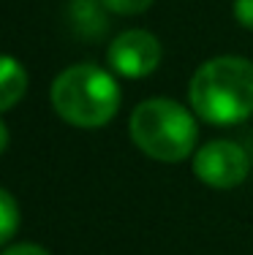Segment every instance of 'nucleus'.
Listing matches in <instances>:
<instances>
[{
	"instance_id": "obj_1",
	"label": "nucleus",
	"mask_w": 253,
	"mask_h": 255,
	"mask_svg": "<svg viewBox=\"0 0 253 255\" xmlns=\"http://www.w3.org/2000/svg\"><path fill=\"white\" fill-rule=\"evenodd\" d=\"M191 106L210 125H234L253 114V63L215 57L191 79Z\"/></svg>"
},
{
	"instance_id": "obj_2",
	"label": "nucleus",
	"mask_w": 253,
	"mask_h": 255,
	"mask_svg": "<svg viewBox=\"0 0 253 255\" xmlns=\"http://www.w3.org/2000/svg\"><path fill=\"white\" fill-rule=\"evenodd\" d=\"M52 106L76 128H101L117 114L120 87L98 65H71L52 84Z\"/></svg>"
},
{
	"instance_id": "obj_3",
	"label": "nucleus",
	"mask_w": 253,
	"mask_h": 255,
	"mask_svg": "<svg viewBox=\"0 0 253 255\" xmlns=\"http://www.w3.org/2000/svg\"><path fill=\"white\" fill-rule=\"evenodd\" d=\"M131 138L144 155L180 163L196 149L199 128L188 109L169 98H150L131 114Z\"/></svg>"
},
{
	"instance_id": "obj_4",
	"label": "nucleus",
	"mask_w": 253,
	"mask_h": 255,
	"mask_svg": "<svg viewBox=\"0 0 253 255\" xmlns=\"http://www.w3.org/2000/svg\"><path fill=\"white\" fill-rule=\"evenodd\" d=\"M251 171L248 155L240 144L218 138V141H207L194 157V174L204 185L229 190V187L243 185Z\"/></svg>"
},
{
	"instance_id": "obj_5",
	"label": "nucleus",
	"mask_w": 253,
	"mask_h": 255,
	"mask_svg": "<svg viewBox=\"0 0 253 255\" xmlns=\"http://www.w3.org/2000/svg\"><path fill=\"white\" fill-rule=\"evenodd\" d=\"M109 63L128 79L147 76L161 63V41L147 30H125L109 46Z\"/></svg>"
},
{
	"instance_id": "obj_6",
	"label": "nucleus",
	"mask_w": 253,
	"mask_h": 255,
	"mask_svg": "<svg viewBox=\"0 0 253 255\" xmlns=\"http://www.w3.org/2000/svg\"><path fill=\"white\" fill-rule=\"evenodd\" d=\"M27 93V71L8 54H0V114L14 109Z\"/></svg>"
},
{
	"instance_id": "obj_7",
	"label": "nucleus",
	"mask_w": 253,
	"mask_h": 255,
	"mask_svg": "<svg viewBox=\"0 0 253 255\" xmlns=\"http://www.w3.org/2000/svg\"><path fill=\"white\" fill-rule=\"evenodd\" d=\"M16 228H19V206L8 190L0 187V247L16 234Z\"/></svg>"
},
{
	"instance_id": "obj_8",
	"label": "nucleus",
	"mask_w": 253,
	"mask_h": 255,
	"mask_svg": "<svg viewBox=\"0 0 253 255\" xmlns=\"http://www.w3.org/2000/svg\"><path fill=\"white\" fill-rule=\"evenodd\" d=\"M153 0H101L104 8L114 11V14H123V16H134V14H142V11L150 8Z\"/></svg>"
},
{
	"instance_id": "obj_9",
	"label": "nucleus",
	"mask_w": 253,
	"mask_h": 255,
	"mask_svg": "<svg viewBox=\"0 0 253 255\" xmlns=\"http://www.w3.org/2000/svg\"><path fill=\"white\" fill-rule=\"evenodd\" d=\"M234 16L243 27L253 30V0H234Z\"/></svg>"
},
{
	"instance_id": "obj_10",
	"label": "nucleus",
	"mask_w": 253,
	"mask_h": 255,
	"mask_svg": "<svg viewBox=\"0 0 253 255\" xmlns=\"http://www.w3.org/2000/svg\"><path fill=\"white\" fill-rule=\"evenodd\" d=\"M3 255H49V253H46L44 247H38V245H14Z\"/></svg>"
},
{
	"instance_id": "obj_11",
	"label": "nucleus",
	"mask_w": 253,
	"mask_h": 255,
	"mask_svg": "<svg viewBox=\"0 0 253 255\" xmlns=\"http://www.w3.org/2000/svg\"><path fill=\"white\" fill-rule=\"evenodd\" d=\"M8 147V128L3 125V120H0V152Z\"/></svg>"
}]
</instances>
